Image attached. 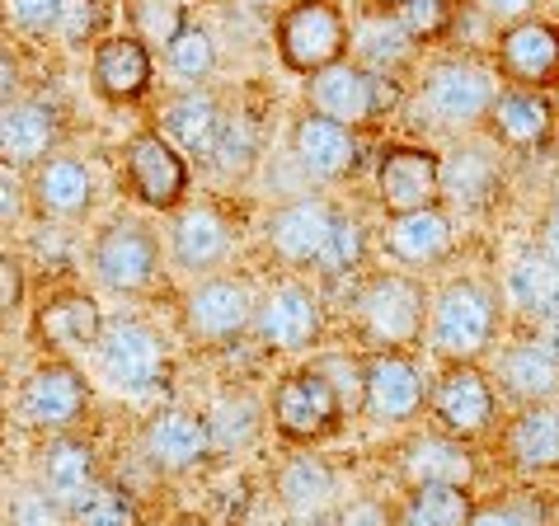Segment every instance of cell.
Masks as SVG:
<instances>
[{
    "label": "cell",
    "mask_w": 559,
    "mask_h": 526,
    "mask_svg": "<svg viewBox=\"0 0 559 526\" xmlns=\"http://www.w3.org/2000/svg\"><path fill=\"white\" fill-rule=\"evenodd\" d=\"M259 315V297L245 277H198L183 297V334L193 338L198 348H226L236 344L245 330H254Z\"/></svg>",
    "instance_id": "cell-6"
},
{
    "label": "cell",
    "mask_w": 559,
    "mask_h": 526,
    "mask_svg": "<svg viewBox=\"0 0 559 526\" xmlns=\"http://www.w3.org/2000/svg\"><path fill=\"white\" fill-rule=\"evenodd\" d=\"M34 334L48 352H67V348H99L104 338V315L95 297L85 291H61V297H48L34 315Z\"/></svg>",
    "instance_id": "cell-24"
},
{
    "label": "cell",
    "mask_w": 559,
    "mask_h": 526,
    "mask_svg": "<svg viewBox=\"0 0 559 526\" xmlns=\"http://www.w3.org/2000/svg\"><path fill=\"white\" fill-rule=\"evenodd\" d=\"M99 371L118 391L128 395H151L169 381V352L160 344V334L142 320H114L104 324V338L95 348Z\"/></svg>",
    "instance_id": "cell-9"
},
{
    "label": "cell",
    "mask_w": 559,
    "mask_h": 526,
    "mask_svg": "<svg viewBox=\"0 0 559 526\" xmlns=\"http://www.w3.org/2000/svg\"><path fill=\"white\" fill-rule=\"evenodd\" d=\"M503 301L526 320L559 315V259L546 244L512 254V263L503 268Z\"/></svg>",
    "instance_id": "cell-23"
},
{
    "label": "cell",
    "mask_w": 559,
    "mask_h": 526,
    "mask_svg": "<svg viewBox=\"0 0 559 526\" xmlns=\"http://www.w3.org/2000/svg\"><path fill=\"white\" fill-rule=\"evenodd\" d=\"M222 118H226L222 104H216L207 89H183V95L169 99L165 118H160V132L183 151V156H212Z\"/></svg>",
    "instance_id": "cell-31"
},
{
    "label": "cell",
    "mask_w": 559,
    "mask_h": 526,
    "mask_svg": "<svg viewBox=\"0 0 559 526\" xmlns=\"http://www.w3.org/2000/svg\"><path fill=\"white\" fill-rule=\"evenodd\" d=\"M128 193L151 212H175L189 193V160L165 132H136L122 156Z\"/></svg>",
    "instance_id": "cell-11"
},
{
    "label": "cell",
    "mask_w": 559,
    "mask_h": 526,
    "mask_svg": "<svg viewBox=\"0 0 559 526\" xmlns=\"http://www.w3.org/2000/svg\"><path fill=\"white\" fill-rule=\"evenodd\" d=\"M306 104H310V113L334 118L344 128H367L391 104V89H385L381 71L362 67V61H338V67L306 81Z\"/></svg>",
    "instance_id": "cell-12"
},
{
    "label": "cell",
    "mask_w": 559,
    "mask_h": 526,
    "mask_svg": "<svg viewBox=\"0 0 559 526\" xmlns=\"http://www.w3.org/2000/svg\"><path fill=\"white\" fill-rule=\"evenodd\" d=\"M175 526H207V522H203V517H179Z\"/></svg>",
    "instance_id": "cell-52"
},
{
    "label": "cell",
    "mask_w": 559,
    "mask_h": 526,
    "mask_svg": "<svg viewBox=\"0 0 559 526\" xmlns=\"http://www.w3.org/2000/svg\"><path fill=\"white\" fill-rule=\"evenodd\" d=\"M207 423H212V442H216V452H240V446H250L254 442V432L263 423V414L250 395H236V399H222L212 414H207Z\"/></svg>",
    "instance_id": "cell-38"
},
{
    "label": "cell",
    "mask_w": 559,
    "mask_h": 526,
    "mask_svg": "<svg viewBox=\"0 0 559 526\" xmlns=\"http://www.w3.org/2000/svg\"><path fill=\"white\" fill-rule=\"evenodd\" d=\"M324 334V311L320 297L301 283H283L259 297V315H254V338L273 352H301L316 348Z\"/></svg>",
    "instance_id": "cell-16"
},
{
    "label": "cell",
    "mask_w": 559,
    "mask_h": 526,
    "mask_svg": "<svg viewBox=\"0 0 559 526\" xmlns=\"http://www.w3.org/2000/svg\"><path fill=\"white\" fill-rule=\"evenodd\" d=\"M471 526H526V517L518 513V507H508V503H493V507H475Z\"/></svg>",
    "instance_id": "cell-48"
},
{
    "label": "cell",
    "mask_w": 559,
    "mask_h": 526,
    "mask_svg": "<svg viewBox=\"0 0 559 526\" xmlns=\"http://www.w3.org/2000/svg\"><path fill=\"white\" fill-rule=\"evenodd\" d=\"M479 10L489 14V20H503V24H522L532 20V10L540 5V0H475Z\"/></svg>",
    "instance_id": "cell-47"
},
{
    "label": "cell",
    "mask_w": 559,
    "mask_h": 526,
    "mask_svg": "<svg viewBox=\"0 0 559 526\" xmlns=\"http://www.w3.org/2000/svg\"><path fill=\"white\" fill-rule=\"evenodd\" d=\"M263 156V122L250 108H236V113L222 118V132H216L212 146V165L222 169L226 179H245Z\"/></svg>",
    "instance_id": "cell-35"
},
{
    "label": "cell",
    "mask_w": 559,
    "mask_h": 526,
    "mask_svg": "<svg viewBox=\"0 0 559 526\" xmlns=\"http://www.w3.org/2000/svg\"><path fill=\"white\" fill-rule=\"evenodd\" d=\"M428 297L424 287L405 273H377L357 291V324L362 338L377 348H409L418 338H428Z\"/></svg>",
    "instance_id": "cell-5"
},
{
    "label": "cell",
    "mask_w": 559,
    "mask_h": 526,
    "mask_svg": "<svg viewBox=\"0 0 559 526\" xmlns=\"http://www.w3.org/2000/svg\"><path fill=\"white\" fill-rule=\"evenodd\" d=\"M442 156L428 146H414V142H400V146H385L381 160H377V198L391 216H405V212H424V207H438L447 183H442Z\"/></svg>",
    "instance_id": "cell-13"
},
{
    "label": "cell",
    "mask_w": 559,
    "mask_h": 526,
    "mask_svg": "<svg viewBox=\"0 0 559 526\" xmlns=\"http://www.w3.org/2000/svg\"><path fill=\"white\" fill-rule=\"evenodd\" d=\"M493 99H499V75L485 61L452 57L428 71L424 89H418V118H428L432 128H447V132H465L489 122Z\"/></svg>",
    "instance_id": "cell-4"
},
{
    "label": "cell",
    "mask_w": 559,
    "mask_h": 526,
    "mask_svg": "<svg viewBox=\"0 0 559 526\" xmlns=\"http://www.w3.org/2000/svg\"><path fill=\"white\" fill-rule=\"evenodd\" d=\"M283 5H297V0H283Z\"/></svg>",
    "instance_id": "cell-53"
},
{
    "label": "cell",
    "mask_w": 559,
    "mask_h": 526,
    "mask_svg": "<svg viewBox=\"0 0 559 526\" xmlns=\"http://www.w3.org/2000/svg\"><path fill=\"white\" fill-rule=\"evenodd\" d=\"M489 132H493V142H499V146L536 151V146L550 142L555 113H550L546 95L508 85V89H499V99H493V108H489Z\"/></svg>",
    "instance_id": "cell-27"
},
{
    "label": "cell",
    "mask_w": 559,
    "mask_h": 526,
    "mask_svg": "<svg viewBox=\"0 0 559 526\" xmlns=\"http://www.w3.org/2000/svg\"><path fill=\"white\" fill-rule=\"evenodd\" d=\"M334 489H338V479L330 470V461L316 452L287 456L283 470H277V499H283L292 517H320L334 503Z\"/></svg>",
    "instance_id": "cell-33"
},
{
    "label": "cell",
    "mask_w": 559,
    "mask_h": 526,
    "mask_svg": "<svg viewBox=\"0 0 559 526\" xmlns=\"http://www.w3.org/2000/svg\"><path fill=\"white\" fill-rule=\"evenodd\" d=\"M151 48L136 34H108L95 43V57H90V81H95L99 99L108 104H132L151 89Z\"/></svg>",
    "instance_id": "cell-20"
},
{
    "label": "cell",
    "mask_w": 559,
    "mask_h": 526,
    "mask_svg": "<svg viewBox=\"0 0 559 526\" xmlns=\"http://www.w3.org/2000/svg\"><path fill=\"white\" fill-rule=\"evenodd\" d=\"M499 71L518 89L559 81V28L546 20H522L499 34Z\"/></svg>",
    "instance_id": "cell-19"
},
{
    "label": "cell",
    "mask_w": 559,
    "mask_h": 526,
    "mask_svg": "<svg viewBox=\"0 0 559 526\" xmlns=\"http://www.w3.org/2000/svg\"><path fill=\"white\" fill-rule=\"evenodd\" d=\"M24 193H28V189H20V179H14V175H10V165H5V226L14 222V216H20Z\"/></svg>",
    "instance_id": "cell-49"
},
{
    "label": "cell",
    "mask_w": 559,
    "mask_h": 526,
    "mask_svg": "<svg viewBox=\"0 0 559 526\" xmlns=\"http://www.w3.org/2000/svg\"><path fill=\"white\" fill-rule=\"evenodd\" d=\"M334 526H400V522L385 513V503H377V499H357V503H348L344 513H338Z\"/></svg>",
    "instance_id": "cell-45"
},
{
    "label": "cell",
    "mask_w": 559,
    "mask_h": 526,
    "mask_svg": "<svg viewBox=\"0 0 559 526\" xmlns=\"http://www.w3.org/2000/svg\"><path fill=\"white\" fill-rule=\"evenodd\" d=\"M362 259H367V226L357 222V216L338 212L334 236H330V244H324V254H320L316 268L324 277H348V273L362 268Z\"/></svg>",
    "instance_id": "cell-40"
},
{
    "label": "cell",
    "mask_w": 559,
    "mask_h": 526,
    "mask_svg": "<svg viewBox=\"0 0 559 526\" xmlns=\"http://www.w3.org/2000/svg\"><path fill=\"white\" fill-rule=\"evenodd\" d=\"M493 409H499L493 381L475 362H447V371L432 381V391H428V414H432V423H438V432L461 438V442L489 432Z\"/></svg>",
    "instance_id": "cell-10"
},
{
    "label": "cell",
    "mask_w": 559,
    "mask_h": 526,
    "mask_svg": "<svg viewBox=\"0 0 559 526\" xmlns=\"http://www.w3.org/2000/svg\"><path fill=\"white\" fill-rule=\"evenodd\" d=\"M57 113H52V104H43V99H14L5 104V122H0V151H5V165L14 169H24V165H43V160H52V151H57Z\"/></svg>",
    "instance_id": "cell-25"
},
{
    "label": "cell",
    "mask_w": 559,
    "mask_h": 526,
    "mask_svg": "<svg viewBox=\"0 0 559 526\" xmlns=\"http://www.w3.org/2000/svg\"><path fill=\"white\" fill-rule=\"evenodd\" d=\"M503 446H508L512 466H522L532 475L559 470V405H526L508 423Z\"/></svg>",
    "instance_id": "cell-30"
},
{
    "label": "cell",
    "mask_w": 559,
    "mask_h": 526,
    "mask_svg": "<svg viewBox=\"0 0 559 526\" xmlns=\"http://www.w3.org/2000/svg\"><path fill=\"white\" fill-rule=\"evenodd\" d=\"M90 409V385L71 362L48 358L20 385V419L38 432H67Z\"/></svg>",
    "instance_id": "cell-15"
},
{
    "label": "cell",
    "mask_w": 559,
    "mask_h": 526,
    "mask_svg": "<svg viewBox=\"0 0 559 526\" xmlns=\"http://www.w3.org/2000/svg\"><path fill=\"white\" fill-rule=\"evenodd\" d=\"M90 268L95 277L118 291V297H136V291H146L155 283V273H160V240H155V230L132 222V216H118V222H108L95 244H90Z\"/></svg>",
    "instance_id": "cell-8"
},
{
    "label": "cell",
    "mask_w": 559,
    "mask_h": 526,
    "mask_svg": "<svg viewBox=\"0 0 559 526\" xmlns=\"http://www.w3.org/2000/svg\"><path fill=\"white\" fill-rule=\"evenodd\" d=\"M216 452L207 414L193 409H155L142 423V456L151 461V470L160 475H193L198 466H207Z\"/></svg>",
    "instance_id": "cell-14"
},
{
    "label": "cell",
    "mask_w": 559,
    "mask_h": 526,
    "mask_svg": "<svg viewBox=\"0 0 559 526\" xmlns=\"http://www.w3.org/2000/svg\"><path fill=\"white\" fill-rule=\"evenodd\" d=\"M391 20L405 28L409 43H432L452 28V0H405Z\"/></svg>",
    "instance_id": "cell-42"
},
{
    "label": "cell",
    "mask_w": 559,
    "mask_h": 526,
    "mask_svg": "<svg viewBox=\"0 0 559 526\" xmlns=\"http://www.w3.org/2000/svg\"><path fill=\"white\" fill-rule=\"evenodd\" d=\"M10 522H14V526H67L71 517L61 513V507L48 499V493H24V499H14Z\"/></svg>",
    "instance_id": "cell-44"
},
{
    "label": "cell",
    "mask_w": 559,
    "mask_h": 526,
    "mask_svg": "<svg viewBox=\"0 0 559 526\" xmlns=\"http://www.w3.org/2000/svg\"><path fill=\"white\" fill-rule=\"evenodd\" d=\"M277 57H283V67L292 75H320L338 67V61H348V20L344 10L334 5V0H297V5H287L277 14Z\"/></svg>",
    "instance_id": "cell-3"
},
{
    "label": "cell",
    "mask_w": 559,
    "mask_h": 526,
    "mask_svg": "<svg viewBox=\"0 0 559 526\" xmlns=\"http://www.w3.org/2000/svg\"><path fill=\"white\" fill-rule=\"evenodd\" d=\"M269 414H273V428L283 442L316 446L338 432V423H344V414H348V399L324 367H297L277 381Z\"/></svg>",
    "instance_id": "cell-2"
},
{
    "label": "cell",
    "mask_w": 559,
    "mask_h": 526,
    "mask_svg": "<svg viewBox=\"0 0 559 526\" xmlns=\"http://www.w3.org/2000/svg\"><path fill=\"white\" fill-rule=\"evenodd\" d=\"M442 183H447V193L461 198L465 207L489 203V198L503 189V179H499V169H493L489 151H456V156L442 165Z\"/></svg>",
    "instance_id": "cell-37"
},
{
    "label": "cell",
    "mask_w": 559,
    "mask_h": 526,
    "mask_svg": "<svg viewBox=\"0 0 559 526\" xmlns=\"http://www.w3.org/2000/svg\"><path fill=\"white\" fill-rule=\"evenodd\" d=\"M28 198H34V207L43 216L75 222V216H85L90 203H95V175H90V165L71 160V156H52V160H43L34 169Z\"/></svg>",
    "instance_id": "cell-26"
},
{
    "label": "cell",
    "mask_w": 559,
    "mask_h": 526,
    "mask_svg": "<svg viewBox=\"0 0 559 526\" xmlns=\"http://www.w3.org/2000/svg\"><path fill=\"white\" fill-rule=\"evenodd\" d=\"M475 503L465 485H414L405 507H400V526H471Z\"/></svg>",
    "instance_id": "cell-34"
},
{
    "label": "cell",
    "mask_w": 559,
    "mask_h": 526,
    "mask_svg": "<svg viewBox=\"0 0 559 526\" xmlns=\"http://www.w3.org/2000/svg\"><path fill=\"white\" fill-rule=\"evenodd\" d=\"M540 244L559 259V198H555V207L546 212V226H540Z\"/></svg>",
    "instance_id": "cell-50"
},
{
    "label": "cell",
    "mask_w": 559,
    "mask_h": 526,
    "mask_svg": "<svg viewBox=\"0 0 559 526\" xmlns=\"http://www.w3.org/2000/svg\"><path fill=\"white\" fill-rule=\"evenodd\" d=\"M292 156L306 169L310 179H348L357 160H362V142H357V128H344L334 118L320 113H301L292 122Z\"/></svg>",
    "instance_id": "cell-18"
},
{
    "label": "cell",
    "mask_w": 559,
    "mask_h": 526,
    "mask_svg": "<svg viewBox=\"0 0 559 526\" xmlns=\"http://www.w3.org/2000/svg\"><path fill=\"white\" fill-rule=\"evenodd\" d=\"M405 479L414 485H471L475 479V456L465 452L461 438H447V432H432V438H414L405 446Z\"/></svg>",
    "instance_id": "cell-32"
},
{
    "label": "cell",
    "mask_w": 559,
    "mask_h": 526,
    "mask_svg": "<svg viewBox=\"0 0 559 526\" xmlns=\"http://www.w3.org/2000/svg\"><path fill=\"white\" fill-rule=\"evenodd\" d=\"M428 376L405 348H377L362 358V414L381 428L409 423L428 405Z\"/></svg>",
    "instance_id": "cell-7"
},
{
    "label": "cell",
    "mask_w": 559,
    "mask_h": 526,
    "mask_svg": "<svg viewBox=\"0 0 559 526\" xmlns=\"http://www.w3.org/2000/svg\"><path fill=\"white\" fill-rule=\"evenodd\" d=\"M67 5L71 0H10V14L28 34H52V28H61V20H67Z\"/></svg>",
    "instance_id": "cell-43"
},
{
    "label": "cell",
    "mask_w": 559,
    "mask_h": 526,
    "mask_svg": "<svg viewBox=\"0 0 559 526\" xmlns=\"http://www.w3.org/2000/svg\"><path fill=\"white\" fill-rule=\"evenodd\" d=\"M71 526H142V507L122 485H104L71 513Z\"/></svg>",
    "instance_id": "cell-39"
},
{
    "label": "cell",
    "mask_w": 559,
    "mask_h": 526,
    "mask_svg": "<svg viewBox=\"0 0 559 526\" xmlns=\"http://www.w3.org/2000/svg\"><path fill=\"white\" fill-rule=\"evenodd\" d=\"M165 67L175 81H183L189 89H203V81L216 71V43L212 34L198 20H189L179 28L175 38H169V48H165Z\"/></svg>",
    "instance_id": "cell-36"
},
{
    "label": "cell",
    "mask_w": 559,
    "mask_h": 526,
    "mask_svg": "<svg viewBox=\"0 0 559 526\" xmlns=\"http://www.w3.org/2000/svg\"><path fill=\"white\" fill-rule=\"evenodd\" d=\"M99 489V461H95V446L81 442V438H57L48 452H43V466H38V493L61 507V513H75L90 493Z\"/></svg>",
    "instance_id": "cell-22"
},
{
    "label": "cell",
    "mask_w": 559,
    "mask_h": 526,
    "mask_svg": "<svg viewBox=\"0 0 559 526\" xmlns=\"http://www.w3.org/2000/svg\"><path fill=\"white\" fill-rule=\"evenodd\" d=\"M371 5H377V10H385V14H395L400 5H405V0H371Z\"/></svg>",
    "instance_id": "cell-51"
},
{
    "label": "cell",
    "mask_w": 559,
    "mask_h": 526,
    "mask_svg": "<svg viewBox=\"0 0 559 526\" xmlns=\"http://www.w3.org/2000/svg\"><path fill=\"white\" fill-rule=\"evenodd\" d=\"M493 334H499V297L475 283V277H461V283H447L428 306V348L438 352L442 362H475L493 348Z\"/></svg>",
    "instance_id": "cell-1"
},
{
    "label": "cell",
    "mask_w": 559,
    "mask_h": 526,
    "mask_svg": "<svg viewBox=\"0 0 559 526\" xmlns=\"http://www.w3.org/2000/svg\"><path fill=\"white\" fill-rule=\"evenodd\" d=\"M169 259L193 277H212L230 259V222L216 207H183L169 226Z\"/></svg>",
    "instance_id": "cell-21"
},
{
    "label": "cell",
    "mask_w": 559,
    "mask_h": 526,
    "mask_svg": "<svg viewBox=\"0 0 559 526\" xmlns=\"http://www.w3.org/2000/svg\"><path fill=\"white\" fill-rule=\"evenodd\" d=\"M334 222H338V207H330L324 198H297V203H283L269 212L263 240L292 268H316L324 244L334 236Z\"/></svg>",
    "instance_id": "cell-17"
},
{
    "label": "cell",
    "mask_w": 559,
    "mask_h": 526,
    "mask_svg": "<svg viewBox=\"0 0 559 526\" xmlns=\"http://www.w3.org/2000/svg\"><path fill=\"white\" fill-rule=\"evenodd\" d=\"M0 291H5V315L24 306V263L14 254L0 259Z\"/></svg>",
    "instance_id": "cell-46"
},
{
    "label": "cell",
    "mask_w": 559,
    "mask_h": 526,
    "mask_svg": "<svg viewBox=\"0 0 559 526\" xmlns=\"http://www.w3.org/2000/svg\"><path fill=\"white\" fill-rule=\"evenodd\" d=\"M499 385L526 405H550L559 395V352L546 338H532V344H512L499 358Z\"/></svg>",
    "instance_id": "cell-29"
},
{
    "label": "cell",
    "mask_w": 559,
    "mask_h": 526,
    "mask_svg": "<svg viewBox=\"0 0 559 526\" xmlns=\"http://www.w3.org/2000/svg\"><path fill=\"white\" fill-rule=\"evenodd\" d=\"M452 244H456V230H452V216L442 207L391 216V226H385V250H391L400 263H409V268H432V263H442L452 254Z\"/></svg>",
    "instance_id": "cell-28"
},
{
    "label": "cell",
    "mask_w": 559,
    "mask_h": 526,
    "mask_svg": "<svg viewBox=\"0 0 559 526\" xmlns=\"http://www.w3.org/2000/svg\"><path fill=\"white\" fill-rule=\"evenodd\" d=\"M132 24H136L132 34L142 38L146 48L155 43V48L165 52V48H169V38H175L179 28L189 24V14H183L179 0H136V5H132Z\"/></svg>",
    "instance_id": "cell-41"
},
{
    "label": "cell",
    "mask_w": 559,
    "mask_h": 526,
    "mask_svg": "<svg viewBox=\"0 0 559 526\" xmlns=\"http://www.w3.org/2000/svg\"><path fill=\"white\" fill-rule=\"evenodd\" d=\"M555 198H559V193H555Z\"/></svg>",
    "instance_id": "cell-54"
}]
</instances>
